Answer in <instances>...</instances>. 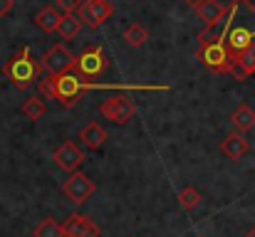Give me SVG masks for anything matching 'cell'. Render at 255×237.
Returning <instances> with one entry per match:
<instances>
[{
  "label": "cell",
  "mask_w": 255,
  "mask_h": 237,
  "mask_svg": "<svg viewBox=\"0 0 255 237\" xmlns=\"http://www.w3.org/2000/svg\"><path fill=\"white\" fill-rule=\"evenodd\" d=\"M82 0H55V7L62 12V15H75L80 10Z\"/></svg>",
  "instance_id": "cell-22"
},
{
  "label": "cell",
  "mask_w": 255,
  "mask_h": 237,
  "mask_svg": "<svg viewBox=\"0 0 255 237\" xmlns=\"http://www.w3.org/2000/svg\"><path fill=\"white\" fill-rule=\"evenodd\" d=\"M99 114L104 119L114 121V124H127V121L134 119L136 106H134V101L127 94H114V96H109L107 101L99 104Z\"/></svg>",
  "instance_id": "cell-5"
},
{
  "label": "cell",
  "mask_w": 255,
  "mask_h": 237,
  "mask_svg": "<svg viewBox=\"0 0 255 237\" xmlns=\"http://www.w3.org/2000/svg\"><path fill=\"white\" fill-rule=\"evenodd\" d=\"M77 17L82 20V25L97 30V27H102L107 20L114 17V5H112L109 0H85V2L80 5V10H77Z\"/></svg>",
  "instance_id": "cell-6"
},
{
  "label": "cell",
  "mask_w": 255,
  "mask_h": 237,
  "mask_svg": "<svg viewBox=\"0 0 255 237\" xmlns=\"http://www.w3.org/2000/svg\"><path fill=\"white\" fill-rule=\"evenodd\" d=\"M45 111H47V106H45V101L37 99V96H32V99H27V101L22 104V114H25V119H30V121L42 119Z\"/></svg>",
  "instance_id": "cell-20"
},
{
  "label": "cell",
  "mask_w": 255,
  "mask_h": 237,
  "mask_svg": "<svg viewBox=\"0 0 255 237\" xmlns=\"http://www.w3.org/2000/svg\"><path fill=\"white\" fill-rule=\"evenodd\" d=\"M107 67H109V57L99 45H89L75 62V72L85 79H94L99 75H104Z\"/></svg>",
  "instance_id": "cell-4"
},
{
  "label": "cell",
  "mask_w": 255,
  "mask_h": 237,
  "mask_svg": "<svg viewBox=\"0 0 255 237\" xmlns=\"http://www.w3.org/2000/svg\"><path fill=\"white\" fill-rule=\"evenodd\" d=\"M37 86H40V91H42L45 96L57 99L65 109H72L85 91L94 89V84H92L89 79L80 77L75 70L67 72V75H60V77H50V75H47L45 79L37 81Z\"/></svg>",
  "instance_id": "cell-1"
},
{
  "label": "cell",
  "mask_w": 255,
  "mask_h": 237,
  "mask_svg": "<svg viewBox=\"0 0 255 237\" xmlns=\"http://www.w3.org/2000/svg\"><path fill=\"white\" fill-rule=\"evenodd\" d=\"M124 40L131 45V47H144V42L149 40V30L139 22H131L127 30H124Z\"/></svg>",
  "instance_id": "cell-18"
},
{
  "label": "cell",
  "mask_w": 255,
  "mask_h": 237,
  "mask_svg": "<svg viewBox=\"0 0 255 237\" xmlns=\"http://www.w3.org/2000/svg\"><path fill=\"white\" fill-rule=\"evenodd\" d=\"M65 237H99V228L87 218L75 213L67 223H65Z\"/></svg>",
  "instance_id": "cell-11"
},
{
  "label": "cell",
  "mask_w": 255,
  "mask_h": 237,
  "mask_svg": "<svg viewBox=\"0 0 255 237\" xmlns=\"http://www.w3.org/2000/svg\"><path fill=\"white\" fill-rule=\"evenodd\" d=\"M65 195L75 203V205H82L87 198H92L94 195V183H92V178H87L85 173H80V170H75L67 180H65Z\"/></svg>",
  "instance_id": "cell-8"
},
{
  "label": "cell",
  "mask_w": 255,
  "mask_h": 237,
  "mask_svg": "<svg viewBox=\"0 0 255 237\" xmlns=\"http://www.w3.org/2000/svg\"><path fill=\"white\" fill-rule=\"evenodd\" d=\"M12 0H0V17H5V15H10L12 12Z\"/></svg>",
  "instance_id": "cell-23"
},
{
  "label": "cell",
  "mask_w": 255,
  "mask_h": 237,
  "mask_svg": "<svg viewBox=\"0 0 255 237\" xmlns=\"http://www.w3.org/2000/svg\"><path fill=\"white\" fill-rule=\"evenodd\" d=\"M196 12H198V17L203 20V25L206 27H216L218 22H223V17L228 15V7L226 5H221L218 0H206L203 5H198L196 7Z\"/></svg>",
  "instance_id": "cell-12"
},
{
  "label": "cell",
  "mask_w": 255,
  "mask_h": 237,
  "mask_svg": "<svg viewBox=\"0 0 255 237\" xmlns=\"http://www.w3.org/2000/svg\"><path fill=\"white\" fill-rule=\"evenodd\" d=\"M198 203H201V193H198L196 188H183V190L178 193V205H181L183 210H193Z\"/></svg>",
  "instance_id": "cell-21"
},
{
  "label": "cell",
  "mask_w": 255,
  "mask_h": 237,
  "mask_svg": "<svg viewBox=\"0 0 255 237\" xmlns=\"http://www.w3.org/2000/svg\"><path fill=\"white\" fill-rule=\"evenodd\" d=\"M80 30H82V20L77 15H65L57 27V35H60V40H75L80 35Z\"/></svg>",
  "instance_id": "cell-17"
},
{
  "label": "cell",
  "mask_w": 255,
  "mask_h": 237,
  "mask_svg": "<svg viewBox=\"0 0 255 237\" xmlns=\"http://www.w3.org/2000/svg\"><path fill=\"white\" fill-rule=\"evenodd\" d=\"M62 17H65V15H62L57 7H42V10L35 15V25H37L42 32H57Z\"/></svg>",
  "instance_id": "cell-15"
},
{
  "label": "cell",
  "mask_w": 255,
  "mask_h": 237,
  "mask_svg": "<svg viewBox=\"0 0 255 237\" xmlns=\"http://www.w3.org/2000/svg\"><path fill=\"white\" fill-rule=\"evenodd\" d=\"M231 121H233V126H236L241 134H246V131H251L255 126V111L248 104H241V106L231 114Z\"/></svg>",
  "instance_id": "cell-16"
},
{
  "label": "cell",
  "mask_w": 255,
  "mask_h": 237,
  "mask_svg": "<svg viewBox=\"0 0 255 237\" xmlns=\"http://www.w3.org/2000/svg\"><path fill=\"white\" fill-rule=\"evenodd\" d=\"M198 62L203 67H208L216 75H231V65H233V55L226 47V42H211V45H201L196 52Z\"/></svg>",
  "instance_id": "cell-3"
},
{
  "label": "cell",
  "mask_w": 255,
  "mask_h": 237,
  "mask_svg": "<svg viewBox=\"0 0 255 237\" xmlns=\"http://www.w3.org/2000/svg\"><path fill=\"white\" fill-rule=\"evenodd\" d=\"M246 237H255V228H253V230H251V233H248V235H246Z\"/></svg>",
  "instance_id": "cell-25"
},
{
  "label": "cell",
  "mask_w": 255,
  "mask_h": 237,
  "mask_svg": "<svg viewBox=\"0 0 255 237\" xmlns=\"http://www.w3.org/2000/svg\"><path fill=\"white\" fill-rule=\"evenodd\" d=\"M80 139H82V144H85V149H89V151H99L104 144H107V131L99 126V124H89V126H85L82 131H80Z\"/></svg>",
  "instance_id": "cell-14"
},
{
  "label": "cell",
  "mask_w": 255,
  "mask_h": 237,
  "mask_svg": "<svg viewBox=\"0 0 255 237\" xmlns=\"http://www.w3.org/2000/svg\"><path fill=\"white\" fill-rule=\"evenodd\" d=\"M42 72H45L42 60H35L27 45L20 47V50L5 62V67H2L5 79H7L12 86H17V89H30L37 79L42 77Z\"/></svg>",
  "instance_id": "cell-2"
},
{
  "label": "cell",
  "mask_w": 255,
  "mask_h": 237,
  "mask_svg": "<svg viewBox=\"0 0 255 237\" xmlns=\"http://www.w3.org/2000/svg\"><path fill=\"white\" fill-rule=\"evenodd\" d=\"M32 237H65V228H62L57 220L47 218V220H42V223L35 228Z\"/></svg>",
  "instance_id": "cell-19"
},
{
  "label": "cell",
  "mask_w": 255,
  "mask_h": 237,
  "mask_svg": "<svg viewBox=\"0 0 255 237\" xmlns=\"http://www.w3.org/2000/svg\"><path fill=\"white\" fill-rule=\"evenodd\" d=\"M186 2H188V5H193V7H198V5H203L206 0H186Z\"/></svg>",
  "instance_id": "cell-24"
},
{
  "label": "cell",
  "mask_w": 255,
  "mask_h": 237,
  "mask_svg": "<svg viewBox=\"0 0 255 237\" xmlns=\"http://www.w3.org/2000/svg\"><path fill=\"white\" fill-rule=\"evenodd\" d=\"M231 75H233V79H238V81H246L251 75H255V47L253 45L248 50H243L241 55L233 57Z\"/></svg>",
  "instance_id": "cell-10"
},
{
  "label": "cell",
  "mask_w": 255,
  "mask_h": 237,
  "mask_svg": "<svg viewBox=\"0 0 255 237\" xmlns=\"http://www.w3.org/2000/svg\"><path fill=\"white\" fill-rule=\"evenodd\" d=\"M248 139L241 134V131H236V134H228L226 139H223V144H221V151H223V156L226 158H233V160H238V158H243L248 154Z\"/></svg>",
  "instance_id": "cell-13"
},
{
  "label": "cell",
  "mask_w": 255,
  "mask_h": 237,
  "mask_svg": "<svg viewBox=\"0 0 255 237\" xmlns=\"http://www.w3.org/2000/svg\"><path fill=\"white\" fill-rule=\"evenodd\" d=\"M75 62H77V57H75L65 45L50 47L47 55L42 57V67H45V72H47L50 77H60V75L72 72V70H75Z\"/></svg>",
  "instance_id": "cell-7"
},
{
  "label": "cell",
  "mask_w": 255,
  "mask_h": 237,
  "mask_svg": "<svg viewBox=\"0 0 255 237\" xmlns=\"http://www.w3.org/2000/svg\"><path fill=\"white\" fill-rule=\"evenodd\" d=\"M55 163L62 168V170H67V173H75L80 165H82V160H85V154L72 144V141H67V144H62L57 151H55Z\"/></svg>",
  "instance_id": "cell-9"
}]
</instances>
